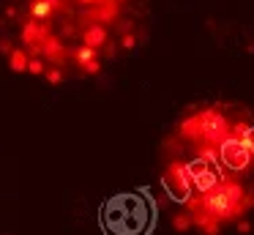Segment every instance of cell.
I'll return each instance as SVG.
<instances>
[{"instance_id": "obj_1", "label": "cell", "mask_w": 254, "mask_h": 235, "mask_svg": "<svg viewBox=\"0 0 254 235\" xmlns=\"http://www.w3.org/2000/svg\"><path fill=\"white\" fill-rule=\"evenodd\" d=\"M101 222L110 235H145L150 227V208L137 194H121L104 205Z\"/></svg>"}, {"instance_id": "obj_2", "label": "cell", "mask_w": 254, "mask_h": 235, "mask_svg": "<svg viewBox=\"0 0 254 235\" xmlns=\"http://www.w3.org/2000/svg\"><path fill=\"white\" fill-rule=\"evenodd\" d=\"M221 156H224V161L230 164V167L243 169V167H249V164H252V156H254V153L246 151V148H243L238 140L227 137V140H224V148H221Z\"/></svg>"}, {"instance_id": "obj_3", "label": "cell", "mask_w": 254, "mask_h": 235, "mask_svg": "<svg viewBox=\"0 0 254 235\" xmlns=\"http://www.w3.org/2000/svg\"><path fill=\"white\" fill-rule=\"evenodd\" d=\"M66 55H68L66 47H63V41L55 36V33H50V36L39 44V58L50 60V63H55V66H61L63 60H66Z\"/></svg>"}, {"instance_id": "obj_4", "label": "cell", "mask_w": 254, "mask_h": 235, "mask_svg": "<svg viewBox=\"0 0 254 235\" xmlns=\"http://www.w3.org/2000/svg\"><path fill=\"white\" fill-rule=\"evenodd\" d=\"M191 183H194V180H191V172H189L186 164H172V167L167 169V186H172L181 197L189 194Z\"/></svg>"}, {"instance_id": "obj_5", "label": "cell", "mask_w": 254, "mask_h": 235, "mask_svg": "<svg viewBox=\"0 0 254 235\" xmlns=\"http://www.w3.org/2000/svg\"><path fill=\"white\" fill-rule=\"evenodd\" d=\"M107 38H110V33H107L104 25H88V27H85V33H82L85 47L96 49V52H99V47H107Z\"/></svg>"}, {"instance_id": "obj_6", "label": "cell", "mask_w": 254, "mask_h": 235, "mask_svg": "<svg viewBox=\"0 0 254 235\" xmlns=\"http://www.w3.org/2000/svg\"><path fill=\"white\" fill-rule=\"evenodd\" d=\"M28 52H25L22 47L11 49V55H8V66H11V71H17V74H22V71H28Z\"/></svg>"}, {"instance_id": "obj_7", "label": "cell", "mask_w": 254, "mask_h": 235, "mask_svg": "<svg viewBox=\"0 0 254 235\" xmlns=\"http://www.w3.org/2000/svg\"><path fill=\"white\" fill-rule=\"evenodd\" d=\"M194 224H197L205 235H216V233H219V219H216L213 213H202V216H197V219H194Z\"/></svg>"}, {"instance_id": "obj_8", "label": "cell", "mask_w": 254, "mask_h": 235, "mask_svg": "<svg viewBox=\"0 0 254 235\" xmlns=\"http://www.w3.org/2000/svg\"><path fill=\"white\" fill-rule=\"evenodd\" d=\"M74 60H77V66L79 69H85V66L88 63H93V60H99V52H96V49H90V47H77L74 49Z\"/></svg>"}, {"instance_id": "obj_9", "label": "cell", "mask_w": 254, "mask_h": 235, "mask_svg": "<svg viewBox=\"0 0 254 235\" xmlns=\"http://www.w3.org/2000/svg\"><path fill=\"white\" fill-rule=\"evenodd\" d=\"M28 71H30V74H44V71H47V66H44V58H39V55H36V58H30L28 60Z\"/></svg>"}, {"instance_id": "obj_10", "label": "cell", "mask_w": 254, "mask_h": 235, "mask_svg": "<svg viewBox=\"0 0 254 235\" xmlns=\"http://www.w3.org/2000/svg\"><path fill=\"white\" fill-rule=\"evenodd\" d=\"M44 77L52 82V85H58V82H63V69H61V66H52V69L44 71Z\"/></svg>"}, {"instance_id": "obj_11", "label": "cell", "mask_w": 254, "mask_h": 235, "mask_svg": "<svg viewBox=\"0 0 254 235\" xmlns=\"http://www.w3.org/2000/svg\"><path fill=\"white\" fill-rule=\"evenodd\" d=\"M191 222H194L191 216L181 213V216H175V222H172V224H175V230H189V227H191Z\"/></svg>"}, {"instance_id": "obj_12", "label": "cell", "mask_w": 254, "mask_h": 235, "mask_svg": "<svg viewBox=\"0 0 254 235\" xmlns=\"http://www.w3.org/2000/svg\"><path fill=\"white\" fill-rule=\"evenodd\" d=\"M121 47L123 49H134V47H137V36H134V33H123V36H121Z\"/></svg>"}, {"instance_id": "obj_13", "label": "cell", "mask_w": 254, "mask_h": 235, "mask_svg": "<svg viewBox=\"0 0 254 235\" xmlns=\"http://www.w3.org/2000/svg\"><path fill=\"white\" fill-rule=\"evenodd\" d=\"M82 71H85V74H99V71H101V63H99V60H93V63H88Z\"/></svg>"}, {"instance_id": "obj_14", "label": "cell", "mask_w": 254, "mask_h": 235, "mask_svg": "<svg viewBox=\"0 0 254 235\" xmlns=\"http://www.w3.org/2000/svg\"><path fill=\"white\" fill-rule=\"evenodd\" d=\"M11 41H8V38H0V52H3V55H11Z\"/></svg>"}, {"instance_id": "obj_15", "label": "cell", "mask_w": 254, "mask_h": 235, "mask_svg": "<svg viewBox=\"0 0 254 235\" xmlns=\"http://www.w3.org/2000/svg\"><path fill=\"white\" fill-rule=\"evenodd\" d=\"M235 227H238V233H249V230H252V224H249L246 219H241V222H238Z\"/></svg>"}, {"instance_id": "obj_16", "label": "cell", "mask_w": 254, "mask_h": 235, "mask_svg": "<svg viewBox=\"0 0 254 235\" xmlns=\"http://www.w3.org/2000/svg\"><path fill=\"white\" fill-rule=\"evenodd\" d=\"M118 3H126V0H118Z\"/></svg>"}]
</instances>
